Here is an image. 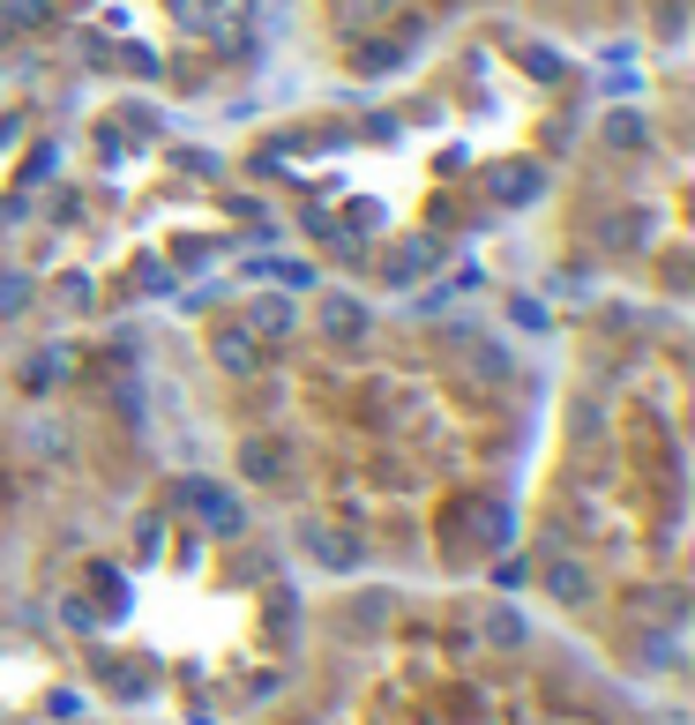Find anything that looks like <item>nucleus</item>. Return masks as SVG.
<instances>
[{"label": "nucleus", "mask_w": 695, "mask_h": 725, "mask_svg": "<svg viewBox=\"0 0 695 725\" xmlns=\"http://www.w3.org/2000/svg\"><path fill=\"white\" fill-rule=\"evenodd\" d=\"M217 352H225V359H232V375H247V359H254V344H247L240 330H225V337H217Z\"/></svg>", "instance_id": "nucleus-1"}]
</instances>
